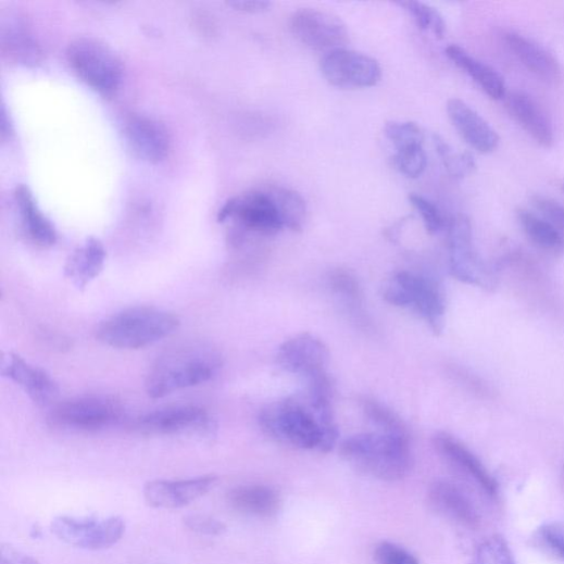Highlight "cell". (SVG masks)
<instances>
[{"label":"cell","instance_id":"obj_1","mask_svg":"<svg viewBox=\"0 0 564 564\" xmlns=\"http://www.w3.org/2000/svg\"><path fill=\"white\" fill-rule=\"evenodd\" d=\"M331 400L306 391L304 396L275 401L262 411L260 426L281 443L327 453L339 438Z\"/></svg>","mask_w":564,"mask_h":564},{"label":"cell","instance_id":"obj_2","mask_svg":"<svg viewBox=\"0 0 564 564\" xmlns=\"http://www.w3.org/2000/svg\"><path fill=\"white\" fill-rule=\"evenodd\" d=\"M222 367L216 349L205 342H187L159 356L151 366L146 390L153 399L212 380Z\"/></svg>","mask_w":564,"mask_h":564},{"label":"cell","instance_id":"obj_3","mask_svg":"<svg viewBox=\"0 0 564 564\" xmlns=\"http://www.w3.org/2000/svg\"><path fill=\"white\" fill-rule=\"evenodd\" d=\"M346 461L359 471L381 480H399L413 466L410 436L383 431L347 439L340 449Z\"/></svg>","mask_w":564,"mask_h":564},{"label":"cell","instance_id":"obj_4","mask_svg":"<svg viewBox=\"0 0 564 564\" xmlns=\"http://www.w3.org/2000/svg\"><path fill=\"white\" fill-rule=\"evenodd\" d=\"M180 319L175 313L154 306H134L102 322L99 341L118 350H140L176 333Z\"/></svg>","mask_w":564,"mask_h":564},{"label":"cell","instance_id":"obj_5","mask_svg":"<svg viewBox=\"0 0 564 564\" xmlns=\"http://www.w3.org/2000/svg\"><path fill=\"white\" fill-rule=\"evenodd\" d=\"M383 294L392 305L416 310L436 335L442 333L446 299L434 279L402 271L386 283Z\"/></svg>","mask_w":564,"mask_h":564},{"label":"cell","instance_id":"obj_6","mask_svg":"<svg viewBox=\"0 0 564 564\" xmlns=\"http://www.w3.org/2000/svg\"><path fill=\"white\" fill-rule=\"evenodd\" d=\"M66 58L76 75L95 91L110 96L118 89L123 64L104 42L93 38L75 39L67 47Z\"/></svg>","mask_w":564,"mask_h":564},{"label":"cell","instance_id":"obj_7","mask_svg":"<svg viewBox=\"0 0 564 564\" xmlns=\"http://www.w3.org/2000/svg\"><path fill=\"white\" fill-rule=\"evenodd\" d=\"M124 417V406L116 397L89 394L61 402L49 416L57 428L95 433L117 425Z\"/></svg>","mask_w":564,"mask_h":564},{"label":"cell","instance_id":"obj_8","mask_svg":"<svg viewBox=\"0 0 564 564\" xmlns=\"http://www.w3.org/2000/svg\"><path fill=\"white\" fill-rule=\"evenodd\" d=\"M130 428L143 436H208L214 428L210 414L195 405H178L147 413L134 421Z\"/></svg>","mask_w":564,"mask_h":564},{"label":"cell","instance_id":"obj_9","mask_svg":"<svg viewBox=\"0 0 564 564\" xmlns=\"http://www.w3.org/2000/svg\"><path fill=\"white\" fill-rule=\"evenodd\" d=\"M125 522L120 517L77 518L60 516L53 519L51 531L64 543L86 550H102L116 544L124 536Z\"/></svg>","mask_w":564,"mask_h":564},{"label":"cell","instance_id":"obj_10","mask_svg":"<svg viewBox=\"0 0 564 564\" xmlns=\"http://www.w3.org/2000/svg\"><path fill=\"white\" fill-rule=\"evenodd\" d=\"M319 71L331 86L346 90L372 88L381 78L375 59L346 48L326 52L319 60Z\"/></svg>","mask_w":564,"mask_h":564},{"label":"cell","instance_id":"obj_11","mask_svg":"<svg viewBox=\"0 0 564 564\" xmlns=\"http://www.w3.org/2000/svg\"><path fill=\"white\" fill-rule=\"evenodd\" d=\"M289 26L298 41L315 51L342 49L350 40L346 24L326 11L301 9L292 14Z\"/></svg>","mask_w":564,"mask_h":564},{"label":"cell","instance_id":"obj_12","mask_svg":"<svg viewBox=\"0 0 564 564\" xmlns=\"http://www.w3.org/2000/svg\"><path fill=\"white\" fill-rule=\"evenodd\" d=\"M234 220L249 231L274 235L284 225L266 190L251 191L229 199L218 212V221Z\"/></svg>","mask_w":564,"mask_h":564},{"label":"cell","instance_id":"obj_13","mask_svg":"<svg viewBox=\"0 0 564 564\" xmlns=\"http://www.w3.org/2000/svg\"><path fill=\"white\" fill-rule=\"evenodd\" d=\"M448 240L452 276L468 285L488 286L490 274L474 253L472 225L466 215L458 214L451 220Z\"/></svg>","mask_w":564,"mask_h":564},{"label":"cell","instance_id":"obj_14","mask_svg":"<svg viewBox=\"0 0 564 564\" xmlns=\"http://www.w3.org/2000/svg\"><path fill=\"white\" fill-rule=\"evenodd\" d=\"M217 481L213 474L181 480L154 479L146 482L143 498L153 509L178 510L205 497Z\"/></svg>","mask_w":564,"mask_h":564},{"label":"cell","instance_id":"obj_15","mask_svg":"<svg viewBox=\"0 0 564 564\" xmlns=\"http://www.w3.org/2000/svg\"><path fill=\"white\" fill-rule=\"evenodd\" d=\"M330 351L324 341L310 334L298 335L278 349L277 363L288 373L300 375L306 380L327 373Z\"/></svg>","mask_w":564,"mask_h":564},{"label":"cell","instance_id":"obj_16","mask_svg":"<svg viewBox=\"0 0 564 564\" xmlns=\"http://www.w3.org/2000/svg\"><path fill=\"white\" fill-rule=\"evenodd\" d=\"M435 446L438 452L472 481L482 494L491 499L499 497L497 479L463 443L452 436L439 434L435 438Z\"/></svg>","mask_w":564,"mask_h":564},{"label":"cell","instance_id":"obj_17","mask_svg":"<svg viewBox=\"0 0 564 564\" xmlns=\"http://www.w3.org/2000/svg\"><path fill=\"white\" fill-rule=\"evenodd\" d=\"M124 136L130 150L148 163L164 160L170 150L166 128L142 115H131L124 124Z\"/></svg>","mask_w":564,"mask_h":564},{"label":"cell","instance_id":"obj_18","mask_svg":"<svg viewBox=\"0 0 564 564\" xmlns=\"http://www.w3.org/2000/svg\"><path fill=\"white\" fill-rule=\"evenodd\" d=\"M3 375L17 384L38 405H47L59 394L57 380L43 368L32 364L20 354L9 353Z\"/></svg>","mask_w":564,"mask_h":564},{"label":"cell","instance_id":"obj_19","mask_svg":"<svg viewBox=\"0 0 564 564\" xmlns=\"http://www.w3.org/2000/svg\"><path fill=\"white\" fill-rule=\"evenodd\" d=\"M447 112L459 135L474 150L491 153L499 147L498 133L465 102L459 99L449 100Z\"/></svg>","mask_w":564,"mask_h":564},{"label":"cell","instance_id":"obj_20","mask_svg":"<svg viewBox=\"0 0 564 564\" xmlns=\"http://www.w3.org/2000/svg\"><path fill=\"white\" fill-rule=\"evenodd\" d=\"M428 503L438 514L456 524L475 529L479 525L478 512L469 498L450 481L434 482L428 491Z\"/></svg>","mask_w":564,"mask_h":564},{"label":"cell","instance_id":"obj_21","mask_svg":"<svg viewBox=\"0 0 564 564\" xmlns=\"http://www.w3.org/2000/svg\"><path fill=\"white\" fill-rule=\"evenodd\" d=\"M106 250L96 237L88 238L68 258L64 266V276L78 290L87 289L103 272Z\"/></svg>","mask_w":564,"mask_h":564},{"label":"cell","instance_id":"obj_22","mask_svg":"<svg viewBox=\"0 0 564 564\" xmlns=\"http://www.w3.org/2000/svg\"><path fill=\"white\" fill-rule=\"evenodd\" d=\"M506 105L513 118L541 147L554 143L552 124L541 106L528 95L514 91L507 97Z\"/></svg>","mask_w":564,"mask_h":564},{"label":"cell","instance_id":"obj_23","mask_svg":"<svg viewBox=\"0 0 564 564\" xmlns=\"http://www.w3.org/2000/svg\"><path fill=\"white\" fill-rule=\"evenodd\" d=\"M504 40L513 54L537 77L549 84L561 78L559 62L539 43L515 32L507 33Z\"/></svg>","mask_w":564,"mask_h":564},{"label":"cell","instance_id":"obj_24","mask_svg":"<svg viewBox=\"0 0 564 564\" xmlns=\"http://www.w3.org/2000/svg\"><path fill=\"white\" fill-rule=\"evenodd\" d=\"M14 200L20 211L22 227L27 238L38 248L48 249L57 243L54 225L39 209L34 195L26 186H18Z\"/></svg>","mask_w":564,"mask_h":564},{"label":"cell","instance_id":"obj_25","mask_svg":"<svg viewBox=\"0 0 564 564\" xmlns=\"http://www.w3.org/2000/svg\"><path fill=\"white\" fill-rule=\"evenodd\" d=\"M447 57L492 100L500 101L507 95L504 77L492 66L472 57L463 48L452 45L446 49Z\"/></svg>","mask_w":564,"mask_h":564},{"label":"cell","instance_id":"obj_26","mask_svg":"<svg viewBox=\"0 0 564 564\" xmlns=\"http://www.w3.org/2000/svg\"><path fill=\"white\" fill-rule=\"evenodd\" d=\"M228 504L240 514L267 518L277 514L280 499L277 492L264 486H243L227 496Z\"/></svg>","mask_w":564,"mask_h":564},{"label":"cell","instance_id":"obj_27","mask_svg":"<svg viewBox=\"0 0 564 564\" xmlns=\"http://www.w3.org/2000/svg\"><path fill=\"white\" fill-rule=\"evenodd\" d=\"M517 218L536 248L551 254H560L564 251L563 234L548 221L523 209L517 212Z\"/></svg>","mask_w":564,"mask_h":564},{"label":"cell","instance_id":"obj_28","mask_svg":"<svg viewBox=\"0 0 564 564\" xmlns=\"http://www.w3.org/2000/svg\"><path fill=\"white\" fill-rule=\"evenodd\" d=\"M3 50L11 58L26 64L36 63L40 58V50L26 25L20 20H11L2 27Z\"/></svg>","mask_w":564,"mask_h":564},{"label":"cell","instance_id":"obj_29","mask_svg":"<svg viewBox=\"0 0 564 564\" xmlns=\"http://www.w3.org/2000/svg\"><path fill=\"white\" fill-rule=\"evenodd\" d=\"M284 227L300 231L306 218V203L302 196L285 187L274 186L266 189Z\"/></svg>","mask_w":564,"mask_h":564},{"label":"cell","instance_id":"obj_30","mask_svg":"<svg viewBox=\"0 0 564 564\" xmlns=\"http://www.w3.org/2000/svg\"><path fill=\"white\" fill-rule=\"evenodd\" d=\"M361 406L368 418L379 431L410 436L408 426L392 411L380 404L379 401L364 397Z\"/></svg>","mask_w":564,"mask_h":564},{"label":"cell","instance_id":"obj_31","mask_svg":"<svg viewBox=\"0 0 564 564\" xmlns=\"http://www.w3.org/2000/svg\"><path fill=\"white\" fill-rule=\"evenodd\" d=\"M434 143L446 170L453 178H465L475 171L476 164L471 153L453 152L450 145L439 135H434Z\"/></svg>","mask_w":564,"mask_h":564},{"label":"cell","instance_id":"obj_32","mask_svg":"<svg viewBox=\"0 0 564 564\" xmlns=\"http://www.w3.org/2000/svg\"><path fill=\"white\" fill-rule=\"evenodd\" d=\"M427 154L423 146L399 149L390 158V165L399 174L411 179L419 178L427 168Z\"/></svg>","mask_w":564,"mask_h":564},{"label":"cell","instance_id":"obj_33","mask_svg":"<svg viewBox=\"0 0 564 564\" xmlns=\"http://www.w3.org/2000/svg\"><path fill=\"white\" fill-rule=\"evenodd\" d=\"M396 5L404 9L413 17L419 29L431 30L437 38H443L446 23L437 10L421 2H413V0L398 2Z\"/></svg>","mask_w":564,"mask_h":564},{"label":"cell","instance_id":"obj_34","mask_svg":"<svg viewBox=\"0 0 564 564\" xmlns=\"http://www.w3.org/2000/svg\"><path fill=\"white\" fill-rule=\"evenodd\" d=\"M472 564H516V562L507 541L501 536H493L476 548Z\"/></svg>","mask_w":564,"mask_h":564},{"label":"cell","instance_id":"obj_35","mask_svg":"<svg viewBox=\"0 0 564 564\" xmlns=\"http://www.w3.org/2000/svg\"><path fill=\"white\" fill-rule=\"evenodd\" d=\"M384 134L397 150L423 146L425 141L424 130L413 122H389L385 125Z\"/></svg>","mask_w":564,"mask_h":564},{"label":"cell","instance_id":"obj_36","mask_svg":"<svg viewBox=\"0 0 564 564\" xmlns=\"http://www.w3.org/2000/svg\"><path fill=\"white\" fill-rule=\"evenodd\" d=\"M537 543L549 553L564 561V524L550 523L541 526L535 537Z\"/></svg>","mask_w":564,"mask_h":564},{"label":"cell","instance_id":"obj_37","mask_svg":"<svg viewBox=\"0 0 564 564\" xmlns=\"http://www.w3.org/2000/svg\"><path fill=\"white\" fill-rule=\"evenodd\" d=\"M409 199L421 214L428 233L434 235L443 228L444 218L440 210L433 202L417 193L410 195Z\"/></svg>","mask_w":564,"mask_h":564},{"label":"cell","instance_id":"obj_38","mask_svg":"<svg viewBox=\"0 0 564 564\" xmlns=\"http://www.w3.org/2000/svg\"><path fill=\"white\" fill-rule=\"evenodd\" d=\"M374 557L378 564H421L410 551L388 541L376 546Z\"/></svg>","mask_w":564,"mask_h":564},{"label":"cell","instance_id":"obj_39","mask_svg":"<svg viewBox=\"0 0 564 564\" xmlns=\"http://www.w3.org/2000/svg\"><path fill=\"white\" fill-rule=\"evenodd\" d=\"M531 204L540 212L546 221L552 224L562 234L564 231V205L557 201L536 195L531 198Z\"/></svg>","mask_w":564,"mask_h":564},{"label":"cell","instance_id":"obj_40","mask_svg":"<svg viewBox=\"0 0 564 564\" xmlns=\"http://www.w3.org/2000/svg\"><path fill=\"white\" fill-rule=\"evenodd\" d=\"M185 527L201 536H221L226 530V526L208 515L193 514L184 517Z\"/></svg>","mask_w":564,"mask_h":564},{"label":"cell","instance_id":"obj_41","mask_svg":"<svg viewBox=\"0 0 564 564\" xmlns=\"http://www.w3.org/2000/svg\"><path fill=\"white\" fill-rule=\"evenodd\" d=\"M0 564H40L36 559L10 544L0 549Z\"/></svg>","mask_w":564,"mask_h":564},{"label":"cell","instance_id":"obj_42","mask_svg":"<svg viewBox=\"0 0 564 564\" xmlns=\"http://www.w3.org/2000/svg\"><path fill=\"white\" fill-rule=\"evenodd\" d=\"M331 280L334 288H336L339 292L354 298L359 297V285L356 280L347 272L339 271L335 273Z\"/></svg>","mask_w":564,"mask_h":564},{"label":"cell","instance_id":"obj_43","mask_svg":"<svg viewBox=\"0 0 564 564\" xmlns=\"http://www.w3.org/2000/svg\"><path fill=\"white\" fill-rule=\"evenodd\" d=\"M227 4L236 11L251 14L264 13L272 8V3L263 2V0H234Z\"/></svg>","mask_w":564,"mask_h":564},{"label":"cell","instance_id":"obj_44","mask_svg":"<svg viewBox=\"0 0 564 564\" xmlns=\"http://www.w3.org/2000/svg\"><path fill=\"white\" fill-rule=\"evenodd\" d=\"M559 188L562 192H564V180H562L560 184H559Z\"/></svg>","mask_w":564,"mask_h":564},{"label":"cell","instance_id":"obj_45","mask_svg":"<svg viewBox=\"0 0 564 564\" xmlns=\"http://www.w3.org/2000/svg\"><path fill=\"white\" fill-rule=\"evenodd\" d=\"M563 478H564V466H563Z\"/></svg>","mask_w":564,"mask_h":564}]
</instances>
